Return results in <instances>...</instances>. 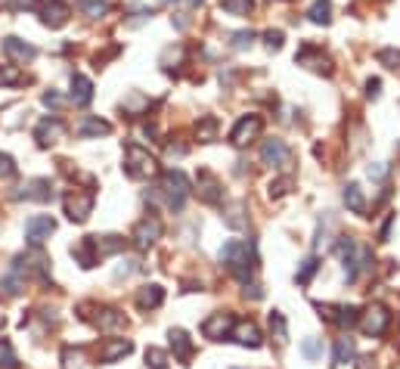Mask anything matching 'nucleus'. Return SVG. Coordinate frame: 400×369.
I'll return each instance as SVG.
<instances>
[{
	"mask_svg": "<svg viewBox=\"0 0 400 369\" xmlns=\"http://www.w3.org/2000/svg\"><path fill=\"white\" fill-rule=\"evenodd\" d=\"M220 261L227 264V270H230L233 276H236L239 282H249L251 280V270H255V242H239V239H230V242H224V249H220Z\"/></svg>",
	"mask_w": 400,
	"mask_h": 369,
	"instance_id": "nucleus-1",
	"label": "nucleus"
},
{
	"mask_svg": "<svg viewBox=\"0 0 400 369\" xmlns=\"http://www.w3.org/2000/svg\"><path fill=\"white\" fill-rule=\"evenodd\" d=\"M187 196H189V180L183 177V171H165L162 183H158V187L152 189V196H146V199H152V202L165 199V205H168L171 211H183Z\"/></svg>",
	"mask_w": 400,
	"mask_h": 369,
	"instance_id": "nucleus-2",
	"label": "nucleus"
},
{
	"mask_svg": "<svg viewBox=\"0 0 400 369\" xmlns=\"http://www.w3.org/2000/svg\"><path fill=\"white\" fill-rule=\"evenodd\" d=\"M125 174L131 180H146V177H156L158 174V162L149 149L137 143H127L125 146Z\"/></svg>",
	"mask_w": 400,
	"mask_h": 369,
	"instance_id": "nucleus-3",
	"label": "nucleus"
},
{
	"mask_svg": "<svg viewBox=\"0 0 400 369\" xmlns=\"http://www.w3.org/2000/svg\"><path fill=\"white\" fill-rule=\"evenodd\" d=\"M357 326H360L363 335L379 338V335H385V329L391 326V310H388L385 304H372V307H366V310L360 313Z\"/></svg>",
	"mask_w": 400,
	"mask_h": 369,
	"instance_id": "nucleus-4",
	"label": "nucleus"
},
{
	"mask_svg": "<svg viewBox=\"0 0 400 369\" xmlns=\"http://www.w3.org/2000/svg\"><path fill=\"white\" fill-rule=\"evenodd\" d=\"M94 211V193H84V189H72L65 193V218L72 224H84Z\"/></svg>",
	"mask_w": 400,
	"mask_h": 369,
	"instance_id": "nucleus-5",
	"label": "nucleus"
},
{
	"mask_svg": "<svg viewBox=\"0 0 400 369\" xmlns=\"http://www.w3.org/2000/svg\"><path fill=\"white\" fill-rule=\"evenodd\" d=\"M131 239H134V245H137L140 251H146V249H149V245H156L158 239H162V220H158L156 214L143 218L137 226H134Z\"/></svg>",
	"mask_w": 400,
	"mask_h": 369,
	"instance_id": "nucleus-6",
	"label": "nucleus"
},
{
	"mask_svg": "<svg viewBox=\"0 0 400 369\" xmlns=\"http://www.w3.org/2000/svg\"><path fill=\"white\" fill-rule=\"evenodd\" d=\"M261 127H264V118H261V115H242V118L236 121V127L230 131V143L242 149V146H249L251 140H255L257 134H261Z\"/></svg>",
	"mask_w": 400,
	"mask_h": 369,
	"instance_id": "nucleus-7",
	"label": "nucleus"
},
{
	"mask_svg": "<svg viewBox=\"0 0 400 369\" xmlns=\"http://www.w3.org/2000/svg\"><path fill=\"white\" fill-rule=\"evenodd\" d=\"M34 140H38L41 149H47V146H56L59 140H65V125L56 118V115H50V118H41L38 127H34Z\"/></svg>",
	"mask_w": 400,
	"mask_h": 369,
	"instance_id": "nucleus-8",
	"label": "nucleus"
},
{
	"mask_svg": "<svg viewBox=\"0 0 400 369\" xmlns=\"http://www.w3.org/2000/svg\"><path fill=\"white\" fill-rule=\"evenodd\" d=\"M38 13H41V22H44L47 28H63L65 22H69L72 10L65 0H44Z\"/></svg>",
	"mask_w": 400,
	"mask_h": 369,
	"instance_id": "nucleus-9",
	"label": "nucleus"
},
{
	"mask_svg": "<svg viewBox=\"0 0 400 369\" xmlns=\"http://www.w3.org/2000/svg\"><path fill=\"white\" fill-rule=\"evenodd\" d=\"M56 233V220L47 218V214H34V218H28L25 224V236L32 245H44L47 239Z\"/></svg>",
	"mask_w": 400,
	"mask_h": 369,
	"instance_id": "nucleus-10",
	"label": "nucleus"
},
{
	"mask_svg": "<svg viewBox=\"0 0 400 369\" xmlns=\"http://www.w3.org/2000/svg\"><path fill=\"white\" fill-rule=\"evenodd\" d=\"M335 251H338V257H341V264H344V280L357 282V276H360V267H357V242H354V239H348V236H338Z\"/></svg>",
	"mask_w": 400,
	"mask_h": 369,
	"instance_id": "nucleus-11",
	"label": "nucleus"
},
{
	"mask_svg": "<svg viewBox=\"0 0 400 369\" xmlns=\"http://www.w3.org/2000/svg\"><path fill=\"white\" fill-rule=\"evenodd\" d=\"M288 158H292V152H288L286 140H276V137L264 140V146H261V162L264 165H270V168H286Z\"/></svg>",
	"mask_w": 400,
	"mask_h": 369,
	"instance_id": "nucleus-12",
	"label": "nucleus"
},
{
	"mask_svg": "<svg viewBox=\"0 0 400 369\" xmlns=\"http://www.w3.org/2000/svg\"><path fill=\"white\" fill-rule=\"evenodd\" d=\"M233 313H211V317L202 323V335L205 338H211V341H220L224 335H230L233 332Z\"/></svg>",
	"mask_w": 400,
	"mask_h": 369,
	"instance_id": "nucleus-13",
	"label": "nucleus"
},
{
	"mask_svg": "<svg viewBox=\"0 0 400 369\" xmlns=\"http://www.w3.org/2000/svg\"><path fill=\"white\" fill-rule=\"evenodd\" d=\"M90 323L100 332H118L127 326V319H125V313L115 310V307H96V317H90Z\"/></svg>",
	"mask_w": 400,
	"mask_h": 369,
	"instance_id": "nucleus-14",
	"label": "nucleus"
},
{
	"mask_svg": "<svg viewBox=\"0 0 400 369\" xmlns=\"http://www.w3.org/2000/svg\"><path fill=\"white\" fill-rule=\"evenodd\" d=\"M0 47H3V53H7L10 63H16V65H25L38 56V50H34L32 44H25V41H19V38H3Z\"/></svg>",
	"mask_w": 400,
	"mask_h": 369,
	"instance_id": "nucleus-15",
	"label": "nucleus"
},
{
	"mask_svg": "<svg viewBox=\"0 0 400 369\" xmlns=\"http://www.w3.org/2000/svg\"><path fill=\"white\" fill-rule=\"evenodd\" d=\"M295 63L307 65V69H313V72H323V75H332V59L326 56V53H319L317 47H301Z\"/></svg>",
	"mask_w": 400,
	"mask_h": 369,
	"instance_id": "nucleus-16",
	"label": "nucleus"
},
{
	"mask_svg": "<svg viewBox=\"0 0 400 369\" xmlns=\"http://www.w3.org/2000/svg\"><path fill=\"white\" fill-rule=\"evenodd\" d=\"M230 338H236V344H242V348H261V344H264L261 332H257V326L251 323V319H242V323H233Z\"/></svg>",
	"mask_w": 400,
	"mask_h": 369,
	"instance_id": "nucleus-17",
	"label": "nucleus"
},
{
	"mask_svg": "<svg viewBox=\"0 0 400 369\" xmlns=\"http://www.w3.org/2000/svg\"><path fill=\"white\" fill-rule=\"evenodd\" d=\"M16 199H25V202H50L53 199V187H50V180H28L25 187L16 193Z\"/></svg>",
	"mask_w": 400,
	"mask_h": 369,
	"instance_id": "nucleus-18",
	"label": "nucleus"
},
{
	"mask_svg": "<svg viewBox=\"0 0 400 369\" xmlns=\"http://www.w3.org/2000/svg\"><path fill=\"white\" fill-rule=\"evenodd\" d=\"M196 183H199V199L208 202V205H218L220 202V180L218 177H214L211 171H199Z\"/></svg>",
	"mask_w": 400,
	"mask_h": 369,
	"instance_id": "nucleus-19",
	"label": "nucleus"
},
{
	"mask_svg": "<svg viewBox=\"0 0 400 369\" xmlns=\"http://www.w3.org/2000/svg\"><path fill=\"white\" fill-rule=\"evenodd\" d=\"M131 350H134V344L127 338H106L100 348V363H115L121 357H127Z\"/></svg>",
	"mask_w": 400,
	"mask_h": 369,
	"instance_id": "nucleus-20",
	"label": "nucleus"
},
{
	"mask_svg": "<svg viewBox=\"0 0 400 369\" xmlns=\"http://www.w3.org/2000/svg\"><path fill=\"white\" fill-rule=\"evenodd\" d=\"M72 255L78 257V264H81L84 270H90L94 264H100V255H96V242H94V236H84L78 245H72Z\"/></svg>",
	"mask_w": 400,
	"mask_h": 369,
	"instance_id": "nucleus-21",
	"label": "nucleus"
},
{
	"mask_svg": "<svg viewBox=\"0 0 400 369\" xmlns=\"http://www.w3.org/2000/svg\"><path fill=\"white\" fill-rule=\"evenodd\" d=\"M94 100V84H90L87 75H72V103L75 106H90Z\"/></svg>",
	"mask_w": 400,
	"mask_h": 369,
	"instance_id": "nucleus-22",
	"label": "nucleus"
},
{
	"mask_svg": "<svg viewBox=\"0 0 400 369\" xmlns=\"http://www.w3.org/2000/svg\"><path fill=\"white\" fill-rule=\"evenodd\" d=\"M25 292V273L22 270H10L3 280H0V298H16V295Z\"/></svg>",
	"mask_w": 400,
	"mask_h": 369,
	"instance_id": "nucleus-23",
	"label": "nucleus"
},
{
	"mask_svg": "<svg viewBox=\"0 0 400 369\" xmlns=\"http://www.w3.org/2000/svg\"><path fill=\"white\" fill-rule=\"evenodd\" d=\"M171 348H174V357L180 363H189L193 360V341H189V335L183 329H171Z\"/></svg>",
	"mask_w": 400,
	"mask_h": 369,
	"instance_id": "nucleus-24",
	"label": "nucleus"
},
{
	"mask_svg": "<svg viewBox=\"0 0 400 369\" xmlns=\"http://www.w3.org/2000/svg\"><path fill=\"white\" fill-rule=\"evenodd\" d=\"M162 301H165V288L162 286H143L140 288V295H137V304L143 307V310H156V307H162Z\"/></svg>",
	"mask_w": 400,
	"mask_h": 369,
	"instance_id": "nucleus-25",
	"label": "nucleus"
},
{
	"mask_svg": "<svg viewBox=\"0 0 400 369\" xmlns=\"http://www.w3.org/2000/svg\"><path fill=\"white\" fill-rule=\"evenodd\" d=\"M78 134H81V137H109V134H112V125L103 118H84L81 127H78Z\"/></svg>",
	"mask_w": 400,
	"mask_h": 369,
	"instance_id": "nucleus-26",
	"label": "nucleus"
},
{
	"mask_svg": "<svg viewBox=\"0 0 400 369\" xmlns=\"http://www.w3.org/2000/svg\"><path fill=\"white\" fill-rule=\"evenodd\" d=\"M307 19L313 25H329L332 22V0H313V7L307 10Z\"/></svg>",
	"mask_w": 400,
	"mask_h": 369,
	"instance_id": "nucleus-27",
	"label": "nucleus"
},
{
	"mask_svg": "<svg viewBox=\"0 0 400 369\" xmlns=\"http://www.w3.org/2000/svg\"><path fill=\"white\" fill-rule=\"evenodd\" d=\"M344 205L354 214H366V199H363V189L357 187V183H348V187H344Z\"/></svg>",
	"mask_w": 400,
	"mask_h": 369,
	"instance_id": "nucleus-28",
	"label": "nucleus"
},
{
	"mask_svg": "<svg viewBox=\"0 0 400 369\" xmlns=\"http://www.w3.org/2000/svg\"><path fill=\"white\" fill-rule=\"evenodd\" d=\"M357 319H360V307L348 304V307H335V317H332V323L341 326V329H354Z\"/></svg>",
	"mask_w": 400,
	"mask_h": 369,
	"instance_id": "nucleus-29",
	"label": "nucleus"
},
{
	"mask_svg": "<svg viewBox=\"0 0 400 369\" xmlns=\"http://www.w3.org/2000/svg\"><path fill=\"white\" fill-rule=\"evenodd\" d=\"M196 137H199V143H214V140H218V118H214V115H205V118L196 125Z\"/></svg>",
	"mask_w": 400,
	"mask_h": 369,
	"instance_id": "nucleus-30",
	"label": "nucleus"
},
{
	"mask_svg": "<svg viewBox=\"0 0 400 369\" xmlns=\"http://www.w3.org/2000/svg\"><path fill=\"white\" fill-rule=\"evenodd\" d=\"M354 354H357L354 341H350V338H338V341H335V354H332V363H335V366H344V363L354 360Z\"/></svg>",
	"mask_w": 400,
	"mask_h": 369,
	"instance_id": "nucleus-31",
	"label": "nucleus"
},
{
	"mask_svg": "<svg viewBox=\"0 0 400 369\" xmlns=\"http://www.w3.org/2000/svg\"><path fill=\"white\" fill-rule=\"evenodd\" d=\"M220 10H224L227 16H251V10H255V0H220Z\"/></svg>",
	"mask_w": 400,
	"mask_h": 369,
	"instance_id": "nucleus-32",
	"label": "nucleus"
},
{
	"mask_svg": "<svg viewBox=\"0 0 400 369\" xmlns=\"http://www.w3.org/2000/svg\"><path fill=\"white\" fill-rule=\"evenodd\" d=\"M94 242H96V255L100 257H106V255H115V251H121L125 249V239L121 236H94Z\"/></svg>",
	"mask_w": 400,
	"mask_h": 369,
	"instance_id": "nucleus-33",
	"label": "nucleus"
},
{
	"mask_svg": "<svg viewBox=\"0 0 400 369\" xmlns=\"http://www.w3.org/2000/svg\"><path fill=\"white\" fill-rule=\"evenodd\" d=\"M319 270V261L317 257H304V261H301V267H298V273H295V282H298V286H307V282L313 280V273H317Z\"/></svg>",
	"mask_w": 400,
	"mask_h": 369,
	"instance_id": "nucleus-34",
	"label": "nucleus"
},
{
	"mask_svg": "<svg viewBox=\"0 0 400 369\" xmlns=\"http://www.w3.org/2000/svg\"><path fill=\"white\" fill-rule=\"evenodd\" d=\"M25 81L19 65H0V87H16V84Z\"/></svg>",
	"mask_w": 400,
	"mask_h": 369,
	"instance_id": "nucleus-35",
	"label": "nucleus"
},
{
	"mask_svg": "<svg viewBox=\"0 0 400 369\" xmlns=\"http://www.w3.org/2000/svg\"><path fill=\"white\" fill-rule=\"evenodd\" d=\"M87 363V354L81 348H65L63 350V369H84Z\"/></svg>",
	"mask_w": 400,
	"mask_h": 369,
	"instance_id": "nucleus-36",
	"label": "nucleus"
},
{
	"mask_svg": "<svg viewBox=\"0 0 400 369\" xmlns=\"http://www.w3.org/2000/svg\"><path fill=\"white\" fill-rule=\"evenodd\" d=\"M0 369H19V357L7 338H0Z\"/></svg>",
	"mask_w": 400,
	"mask_h": 369,
	"instance_id": "nucleus-37",
	"label": "nucleus"
},
{
	"mask_svg": "<svg viewBox=\"0 0 400 369\" xmlns=\"http://www.w3.org/2000/svg\"><path fill=\"white\" fill-rule=\"evenodd\" d=\"M81 13L87 19H103L109 13V3L106 0H81Z\"/></svg>",
	"mask_w": 400,
	"mask_h": 369,
	"instance_id": "nucleus-38",
	"label": "nucleus"
},
{
	"mask_svg": "<svg viewBox=\"0 0 400 369\" xmlns=\"http://www.w3.org/2000/svg\"><path fill=\"white\" fill-rule=\"evenodd\" d=\"M146 366L149 369H168V354L158 348H149L146 350Z\"/></svg>",
	"mask_w": 400,
	"mask_h": 369,
	"instance_id": "nucleus-39",
	"label": "nucleus"
},
{
	"mask_svg": "<svg viewBox=\"0 0 400 369\" xmlns=\"http://www.w3.org/2000/svg\"><path fill=\"white\" fill-rule=\"evenodd\" d=\"M270 329L276 332V338H280V341H286V338H288V329H286V317H282L280 310H273V313H270Z\"/></svg>",
	"mask_w": 400,
	"mask_h": 369,
	"instance_id": "nucleus-40",
	"label": "nucleus"
},
{
	"mask_svg": "<svg viewBox=\"0 0 400 369\" xmlns=\"http://www.w3.org/2000/svg\"><path fill=\"white\" fill-rule=\"evenodd\" d=\"M301 354H304L307 360H317V357L323 354V344H319V338H304V341H301Z\"/></svg>",
	"mask_w": 400,
	"mask_h": 369,
	"instance_id": "nucleus-41",
	"label": "nucleus"
},
{
	"mask_svg": "<svg viewBox=\"0 0 400 369\" xmlns=\"http://www.w3.org/2000/svg\"><path fill=\"white\" fill-rule=\"evenodd\" d=\"M242 211H245L242 205H230V208H227V224H230L233 230H242V226H245V218H242Z\"/></svg>",
	"mask_w": 400,
	"mask_h": 369,
	"instance_id": "nucleus-42",
	"label": "nucleus"
},
{
	"mask_svg": "<svg viewBox=\"0 0 400 369\" xmlns=\"http://www.w3.org/2000/svg\"><path fill=\"white\" fill-rule=\"evenodd\" d=\"M375 59L385 63L388 69H397V65H400V50H379V53H375Z\"/></svg>",
	"mask_w": 400,
	"mask_h": 369,
	"instance_id": "nucleus-43",
	"label": "nucleus"
},
{
	"mask_svg": "<svg viewBox=\"0 0 400 369\" xmlns=\"http://www.w3.org/2000/svg\"><path fill=\"white\" fill-rule=\"evenodd\" d=\"M251 41H255V32H239V34H233V50H249Z\"/></svg>",
	"mask_w": 400,
	"mask_h": 369,
	"instance_id": "nucleus-44",
	"label": "nucleus"
},
{
	"mask_svg": "<svg viewBox=\"0 0 400 369\" xmlns=\"http://www.w3.org/2000/svg\"><path fill=\"white\" fill-rule=\"evenodd\" d=\"M288 189H292V177H282V180H273V183H270V196H273V199L286 196Z\"/></svg>",
	"mask_w": 400,
	"mask_h": 369,
	"instance_id": "nucleus-45",
	"label": "nucleus"
},
{
	"mask_svg": "<svg viewBox=\"0 0 400 369\" xmlns=\"http://www.w3.org/2000/svg\"><path fill=\"white\" fill-rule=\"evenodd\" d=\"M13 174H16V162L7 156V152H0V177L7 180V177H13Z\"/></svg>",
	"mask_w": 400,
	"mask_h": 369,
	"instance_id": "nucleus-46",
	"label": "nucleus"
},
{
	"mask_svg": "<svg viewBox=\"0 0 400 369\" xmlns=\"http://www.w3.org/2000/svg\"><path fill=\"white\" fill-rule=\"evenodd\" d=\"M264 41H267V50H282V32H267Z\"/></svg>",
	"mask_w": 400,
	"mask_h": 369,
	"instance_id": "nucleus-47",
	"label": "nucleus"
},
{
	"mask_svg": "<svg viewBox=\"0 0 400 369\" xmlns=\"http://www.w3.org/2000/svg\"><path fill=\"white\" fill-rule=\"evenodd\" d=\"M63 96H59L56 94V90H47V94H44V106H50V109H59V106H63Z\"/></svg>",
	"mask_w": 400,
	"mask_h": 369,
	"instance_id": "nucleus-48",
	"label": "nucleus"
},
{
	"mask_svg": "<svg viewBox=\"0 0 400 369\" xmlns=\"http://www.w3.org/2000/svg\"><path fill=\"white\" fill-rule=\"evenodd\" d=\"M366 94L372 96V100H379V94H381V81H379V78H369V81H366Z\"/></svg>",
	"mask_w": 400,
	"mask_h": 369,
	"instance_id": "nucleus-49",
	"label": "nucleus"
},
{
	"mask_svg": "<svg viewBox=\"0 0 400 369\" xmlns=\"http://www.w3.org/2000/svg\"><path fill=\"white\" fill-rule=\"evenodd\" d=\"M16 10H41V0H13Z\"/></svg>",
	"mask_w": 400,
	"mask_h": 369,
	"instance_id": "nucleus-50",
	"label": "nucleus"
},
{
	"mask_svg": "<svg viewBox=\"0 0 400 369\" xmlns=\"http://www.w3.org/2000/svg\"><path fill=\"white\" fill-rule=\"evenodd\" d=\"M385 174H388L385 165H369V177H375V180H385Z\"/></svg>",
	"mask_w": 400,
	"mask_h": 369,
	"instance_id": "nucleus-51",
	"label": "nucleus"
},
{
	"mask_svg": "<svg viewBox=\"0 0 400 369\" xmlns=\"http://www.w3.org/2000/svg\"><path fill=\"white\" fill-rule=\"evenodd\" d=\"M180 3H187V7H199L202 0H180Z\"/></svg>",
	"mask_w": 400,
	"mask_h": 369,
	"instance_id": "nucleus-52",
	"label": "nucleus"
}]
</instances>
